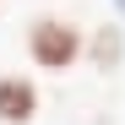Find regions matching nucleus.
Listing matches in <instances>:
<instances>
[{"instance_id": "7ed1b4c3", "label": "nucleus", "mask_w": 125, "mask_h": 125, "mask_svg": "<svg viewBox=\"0 0 125 125\" xmlns=\"http://www.w3.org/2000/svg\"><path fill=\"white\" fill-rule=\"evenodd\" d=\"M87 65H93L98 76H114V71L125 65V22H120V16L87 27Z\"/></svg>"}, {"instance_id": "f257e3e1", "label": "nucleus", "mask_w": 125, "mask_h": 125, "mask_svg": "<svg viewBox=\"0 0 125 125\" xmlns=\"http://www.w3.org/2000/svg\"><path fill=\"white\" fill-rule=\"evenodd\" d=\"M22 49H27V65L44 71V76H65L87 60V27H76L71 16L60 11H38L27 33H22Z\"/></svg>"}, {"instance_id": "20e7f679", "label": "nucleus", "mask_w": 125, "mask_h": 125, "mask_svg": "<svg viewBox=\"0 0 125 125\" xmlns=\"http://www.w3.org/2000/svg\"><path fill=\"white\" fill-rule=\"evenodd\" d=\"M114 16H120V22H125V0H114Z\"/></svg>"}, {"instance_id": "f03ea898", "label": "nucleus", "mask_w": 125, "mask_h": 125, "mask_svg": "<svg viewBox=\"0 0 125 125\" xmlns=\"http://www.w3.org/2000/svg\"><path fill=\"white\" fill-rule=\"evenodd\" d=\"M44 114V87L33 71H0V125H33Z\"/></svg>"}]
</instances>
